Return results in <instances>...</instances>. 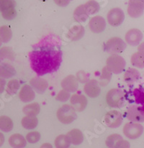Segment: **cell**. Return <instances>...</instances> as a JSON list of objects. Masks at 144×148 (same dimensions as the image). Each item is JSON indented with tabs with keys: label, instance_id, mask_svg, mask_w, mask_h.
Masks as SVG:
<instances>
[{
	"label": "cell",
	"instance_id": "obj_1",
	"mask_svg": "<svg viewBox=\"0 0 144 148\" xmlns=\"http://www.w3.org/2000/svg\"><path fill=\"white\" fill-rule=\"evenodd\" d=\"M29 58L32 70L38 75H43L59 69L62 61V52L54 45H43L31 51Z\"/></svg>",
	"mask_w": 144,
	"mask_h": 148
},
{
	"label": "cell",
	"instance_id": "obj_2",
	"mask_svg": "<svg viewBox=\"0 0 144 148\" xmlns=\"http://www.w3.org/2000/svg\"><path fill=\"white\" fill-rule=\"evenodd\" d=\"M77 117L76 112L69 104H64L57 111V118L61 123L68 124L74 122Z\"/></svg>",
	"mask_w": 144,
	"mask_h": 148
},
{
	"label": "cell",
	"instance_id": "obj_3",
	"mask_svg": "<svg viewBox=\"0 0 144 148\" xmlns=\"http://www.w3.org/2000/svg\"><path fill=\"white\" fill-rule=\"evenodd\" d=\"M106 65L112 73L119 74L124 71L126 62L122 56L118 55H111L107 59Z\"/></svg>",
	"mask_w": 144,
	"mask_h": 148
},
{
	"label": "cell",
	"instance_id": "obj_4",
	"mask_svg": "<svg viewBox=\"0 0 144 148\" xmlns=\"http://www.w3.org/2000/svg\"><path fill=\"white\" fill-rule=\"evenodd\" d=\"M106 101L110 107L120 108L124 104V94L118 88H112L107 94Z\"/></svg>",
	"mask_w": 144,
	"mask_h": 148
},
{
	"label": "cell",
	"instance_id": "obj_5",
	"mask_svg": "<svg viewBox=\"0 0 144 148\" xmlns=\"http://www.w3.org/2000/svg\"><path fill=\"white\" fill-rule=\"evenodd\" d=\"M126 43L123 40L118 37L111 38L105 44V50L112 55H117L123 53L126 48Z\"/></svg>",
	"mask_w": 144,
	"mask_h": 148
},
{
	"label": "cell",
	"instance_id": "obj_6",
	"mask_svg": "<svg viewBox=\"0 0 144 148\" xmlns=\"http://www.w3.org/2000/svg\"><path fill=\"white\" fill-rule=\"evenodd\" d=\"M143 132V127L141 124L128 122L123 127V134L127 138L135 140L141 136Z\"/></svg>",
	"mask_w": 144,
	"mask_h": 148
},
{
	"label": "cell",
	"instance_id": "obj_7",
	"mask_svg": "<svg viewBox=\"0 0 144 148\" xmlns=\"http://www.w3.org/2000/svg\"><path fill=\"white\" fill-rule=\"evenodd\" d=\"M126 117L131 122H144V110L140 106H130L126 111Z\"/></svg>",
	"mask_w": 144,
	"mask_h": 148
},
{
	"label": "cell",
	"instance_id": "obj_8",
	"mask_svg": "<svg viewBox=\"0 0 144 148\" xmlns=\"http://www.w3.org/2000/svg\"><path fill=\"white\" fill-rule=\"evenodd\" d=\"M144 11V1L131 0L127 6V13L133 18H138L142 16Z\"/></svg>",
	"mask_w": 144,
	"mask_h": 148
},
{
	"label": "cell",
	"instance_id": "obj_9",
	"mask_svg": "<svg viewBox=\"0 0 144 148\" xmlns=\"http://www.w3.org/2000/svg\"><path fill=\"white\" fill-rule=\"evenodd\" d=\"M105 122L107 127L110 128H117L120 127L123 122V116L118 111H110L105 115Z\"/></svg>",
	"mask_w": 144,
	"mask_h": 148
},
{
	"label": "cell",
	"instance_id": "obj_10",
	"mask_svg": "<svg viewBox=\"0 0 144 148\" xmlns=\"http://www.w3.org/2000/svg\"><path fill=\"white\" fill-rule=\"evenodd\" d=\"M125 20L124 12L120 8L111 9L107 14V21L109 24L113 27L119 26Z\"/></svg>",
	"mask_w": 144,
	"mask_h": 148
},
{
	"label": "cell",
	"instance_id": "obj_11",
	"mask_svg": "<svg viewBox=\"0 0 144 148\" xmlns=\"http://www.w3.org/2000/svg\"><path fill=\"white\" fill-rule=\"evenodd\" d=\"M125 41L127 44L132 46L139 45L143 39V33L140 29L137 28L130 29L126 32Z\"/></svg>",
	"mask_w": 144,
	"mask_h": 148
},
{
	"label": "cell",
	"instance_id": "obj_12",
	"mask_svg": "<svg viewBox=\"0 0 144 148\" xmlns=\"http://www.w3.org/2000/svg\"><path fill=\"white\" fill-rule=\"evenodd\" d=\"M70 102L72 106L76 112H82L85 109L87 105V99L86 97L82 94H75L70 98Z\"/></svg>",
	"mask_w": 144,
	"mask_h": 148
},
{
	"label": "cell",
	"instance_id": "obj_13",
	"mask_svg": "<svg viewBox=\"0 0 144 148\" xmlns=\"http://www.w3.org/2000/svg\"><path fill=\"white\" fill-rule=\"evenodd\" d=\"M89 27L94 33H100L106 27V21L101 16H95L89 22Z\"/></svg>",
	"mask_w": 144,
	"mask_h": 148
},
{
	"label": "cell",
	"instance_id": "obj_14",
	"mask_svg": "<svg viewBox=\"0 0 144 148\" xmlns=\"http://www.w3.org/2000/svg\"><path fill=\"white\" fill-rule=\"evenodd\" d=\"M84 90L85 94L91 98L97 97L101 92L98 81L95 79L89 80L84 85Z\"/></svg>",
	"mask_w": 144,
	"mask_h": 148
},
{
	"label": "cell",
	"instance_id": "obj_15",
	"mask_svg": "<svg viewBox=\"0 0 144 148\" xmlns=\"http://www.w3.org/2000/svg\"><path fill=\"white\" fill-rule=\"evenodd\" d=\"M61 86L67 92H75L79 88V82L75 75H69L62 80Z\"/></svg>",
	"mask_w": 144,
	"mask_h": 148
},
{
	"label": "cell",
	"instance_id": "obj_16",
	"mask_svg": "<svg viewBox=\"0 0 144 148\" xmlns=\"http://www.w3.org/2000/svg\"><path fill=\"white\" fill-rule=\"evenodd\" d=\"M30 86L38 94H43L46 91L48 86L47 81L40 77H34L30 81Z\"/></svg>",
	"mask_w": 144,
	"mask_h": 148
},
{
	"label": "cell",
	"instance_id": "obj_17",
	"mask_svg": "<svg viewBox=\"0 0 144 148\" xmlns=\"http://www.w3.org/2000/svg\"><path fill=\"white\" fill-rule=\"evenodd\" d=\"M35 97V93L32 87L28 84H25L20 88L19 92V98L23 102L27 103V102L32 101L34 100Z\"/></svg>",
	"mask_w": 144,
	"mask_h": 148
},
{
	"label": "cell",
	"instance_id": "obj_18",
	"mask_svg": "<svg viewBox=\"0 0 144 148\" xmlns=\"http://www.w3.org/2000/svg\"><path fill=\"white\" fill-rule=\"evenodd\" d=\"M9 144L12 148H24L26 147L27 141L20 134H14L9 138Z\"/></svg>",
	"mask_w": 144,
	"mask_h": 148
},
{
	"label": "cell",
	"instance_id": "obj_19",
	"mask_svg": "<svg viewBox=\"0 0 144 148\" xmlns=\"http://www.w3.org/2000/svg\"><path fill=\"white\" fill-rule=\"evenodd\" d=\"M84 35V27L81 25H75L71 28L67 34L69 39L72 41H77L81 39Z\"/></svg>",
	"mask_w": 144,
	"mask_h": 148
},
{
	"label": "cell",
	"instance_id": "obj_20",
	"mask_svg": "<svg viewBox=\"0 0 144 148\" xmlns=\"http://www.w3.org/2000/svg\"><path fill=\"white\" fill-rule=\"evenodd\" d=\"M67 137H69L71 143L74 145H79L84 141V134L81 130L78 129H74L67 133Z\"/></svg>",
	"mask_w": 144,
	"mask_h": 148
},
{
	"label": "cell",
	"instance_id": "obj_21",
	"mask_svg": "<svg viewBox=\"0 0 144 148\" xmlns=\"http://www.w3.org/2000/svg\"><path fill=\"white\" fill-rule=\"evenodd\" d=\"M15 69L12 65L7 63H0V78H12L15 75Z\"/></svg>",
	"mask_w": 144,
	"mask_h": 148
},
{
	"label": "cell",
	"instance_id": "obj_22",
	"mask_svg": "<svg viewBox=\"0 0 144 148\" xmlns=\"http://www.w3.org/2000/svg\"><path fill=\"white\" fill-rule=\"evenodd\" d=\"M89 15L87 13L84 4H81L75 9L74 12V18L78 23H84L88 19Z\"/></svg>",
	"mask_w": 144,
	"mask_h": 148
},
{
	"label": "cell",
	"instance_id": "obj_23",
	"mask_svg": "<svg viewBox=\"0 0 144 148\" xmlns=\"http://www.w3.org/2000/svg\"><path fill=\"white\" fill-rule=\"evenodd\" d=\"M40 111H41V107L39 103L37 102L26 105L23 109V113L28 116H36L40 113Z\"/></svg>",
	"mask_w": 144,
	"mask_h": 148
},
{
	"label": "cell",
	"instance_id": "obj_24",
	"mask_svg": "<svg viewBox=\"0 0 144 148\" xmlns=\"http://www.w3.org/2000/svg\"><path fill=\"white\" fill-rule=\"evenodd\" d=\"M139 78H140V73L137 69L133 68L127 69L124 75L125 81L128 84L136 82L139 79Z\"/></svg>",
	"mask_w": 144,
	"mask_h": 148
},
{
	"label": "cell",
	"instance_id": "obj_25",
	"mask_svg": "<svg viewBox=\"0 0 144 148\" xmlns=\"http://www.w3.org/2000/svg\"><path fill=\"white\" fill-rule=\"evenodd\" d=\"M5 60L13 61L14 60V53L10 47H3L0 49V63Z\"/></svg>",
	"mask_w": 144,
	"mask_h": 148
},
{
	"label": "cell",
	"instance_id": "obj_26",
	"mask_svg": "<svg viewBox=\"0 0 144 148\" xmlns=\"http://www.w3.org/2000/svg\"><path fill=\"white\" fill-rule=\"evenodd\" d=\"M21 123L26 130H33L38 126V119L36 116H25L22 119Z\"/></svg>",
	"mask_w": 144,
	"mask_h": 148
},
{
	"label": "cell",
	"instance_id": "obj_27",
	"mask_svg": "<svg viewBox=\"0 0 144 148\" xmlns=\"http://www.w3.org/2000/svg\"><path fill=\"white\" fill-rule=\"evenodd\" d=\"M111 77H112V72L107 69V66H105L102 70L98 84L101 86H105L109 84L110 81L111 80Z\"/></svg>",
	"mask_w": 144,
	"mask_h": 148
},
{
	"label": "cell",
	"instance_id": "obj_28",
	"mask_svg": "<svg viewBox=\"0 0 144 148\" xmlns=\"http://www.w3.org/2000/svg\"><path fill=\"white\" fill-rule=\"evenodd\" d=\"M13 128V122L9 116H0V130L4 132H9Z\"/></svg>",
	"mask_w": 144,
	"mask_h": 148
},
{
	"label": "cell",
	"instance_id": "obj_29",
	"mask_svg": "<svg viewBox=\"0 0 144 148\" xmlns=\"http://www.w3.org/2000/svg\"><path fill=\"white\" fill-rule=\"evenodd\" d=\"M55 147L56 148H69L71 142L66 134H61L56 138L54 141Z\"/></svg>",
	"mask_w": 144,
	"mask_h": 148
},
{
	"label": "cell",
	"instance_id": "obj_30",
	"mask_svg": "<svg viewBox=\"0 0 144 148\" xmlns=\"http://www.w3.org/2000/svg\"><path fill=\"white\" fill-rule=\"evenodd\" d=\"M12 37L11 29L7 25L0 27V41L1 42H8Z\"/></svg>",
	"mask_w": 144,
	"mask_h": 148
},
{
	"label": "cell",
	"instance_id": "obj_31",
	"mask_svg": "<svg viewBox=\"0 0 144 148\" xmlns=\"http://www.w3.org/2000/svg\"><path fill=\"white\" fill-rule=\"evenodd\" d=\"M84 6L88 15L96 14V12H99V8H100L99 3L96 1H93V0L88 1L85 4H84Z\"/></svg>",
	"mask_w": 144,
	"mask_h": 148
},
{
	"label": "cell",
	"instance_id": "obj_32",
	"mask_svg": "<svg viewBox=\"0 0 144 148\" xmlns=\"http://www.w3.org/2000/svg\"><path fill=\"white\" fill-rule=\"evenodd\" d=\"M131 63L133 66L143 69L144 68V56L138 52L133 53L131 56Z\"/></svg>",
	"mask_w": 144,
	"mask_h": 148
},
{
	"label": "cell",
	"instance_id": "obj_33",
	"mask_svg": "<svg viewBox=\"0 0 144 148\" xmlns=\"http://www.w3.org/2000/svg\"><path fill=\"white\" fill-rule=\"evenodd\" d=\"M20 87V84L18 80L17 79H12L10 81H9V83L7 84V92L10 95H14L17 92V91L19 90Z\"/></svg>",
	"mask_w": 144,
	"mask_h": 148
},
{
	"label": "cell",
	"instance_id": "obj_34",
	"mask_svg": "<svg viewBox=\"0 0 144 148\" xmlns=\"http://www.w3.org/2000/svg\"><path fill=\"white\" fill-rule=\"evenodd\" d=\"M123 139L121 135L118 134H112L111 135H110L106 139V141H105V144H106L107 147L109 148H114V146L116 144L118 140Z\"/></svg>",
	"mask_w": 144,
	"mask_h": 148
},
{
	"label": "cell",
	"instance_id": "obj_35",
	"mask_svg": "<svg viewBox=\"0 0 144 148\" xmlns=\"http://www.w3.org/2000/svg\"><path fill=\"white\" fill-rule=\"evenodd\" d=\"M15 1L12 0H0V12L1 13L9 9L15 7Z\"/></svg>",
	"mask_w": 144,
	"mask_h": 148
},
{
	"label": "cell",
	"instance_id": "obj_36",
	"mask_svg": "<svg viewBox=\"0 0 144 148\" xmlns=\"http://www.w3.org/2000/svg\"><path fill=\"white\" fill-rule=\"evenodd\" d=\"M41 139V134L38 132L33 131L30 132L26 135V141H28L30 143H36Z\"/></svg>",
	"mask_w": 144,
	"mask_h": 148
},
{
	"label": "cell",
	"instance_id": "obj_37",
	"mask_svg": "<svg viewBox=\"0 0 144 148\" xmlns=\"http://www.w3.org/2000/svg\"><path fill=\"white\" fill-rule=\"evenodd\" d=\"M76 78L78 82L79 81L81 84H86L89 81L90 74L86 71H79L76 73Z\"/></svg>",
	"mask_w": 144,
	"mask_h": 148
},
{
	"label": "cell",
	"instance_id": "obj_38",
	"mask_svg": "<svg viewBox=\"0 0 144 148\" xmlns=\"http://www.w3.org/2000/svg\"><path fill=\"white\" fill-rule=\"evenodd\" d=\"M70 93L67 92L65 90H61V91H59L57 94L56 97V99L57 101H66L69 100L70 99Z\"/></svg>",
	"mask_w": 144,
	"mask_h": 148
},
{
	"label": "cell",
	"instance_id": "obj_39",
	"mask_svg": "<svg viewBox=\"0 0 144 148\" xmlns=\"http://www.w3.org/2000/svg\"><path fill=\"white\" fill-rule=\"evenodd\" d=\"M136 101L142 105V109L144 110V92L140 90H136L134 92Z\"/></svg>",
	"mask_w": 144,
	"mask_h": 148
},
{
	"label": "cell",
	"instance_id": "obj_40",
	"mask_svg": "<svg viewBox=\"0 0 144 148\" xmlns=\"http://www.w3.org/2000/svg\"><path fill=\"white\" fill-rule=\"evenodd\" d=\"M114 148H130V145L128 141L121 139L117 142Z\"/></svg>",
	"mask_w": 144,
	"mask_h": 148
},
{
	"label": "cell",
	"instance_id": "obj_41",
	"mask_svg": "<svg viewBox=\"0 0 144 148\" xmlns=\"http://www.w3.org/2000/svg\"><path fill=\"white\" fill-rule=\"evenodd\" d=\"M5 81H4L3 78H0V94H1V93L4 91V86H5Z\"/></svg>",
	"mask_w": 144,
	"mask_h": 148
},
{
	"label": "cell",
	"instance_id": "obj_42",
	"mask_svg": "<svg viewBox=\"0 0 144 148\" xmlns=\"http://www.w3.org/2000/svg\"><path fill=\"white\" fill-rule=\"evenodd\" d=\"M138 52L140 53L141 54H142L144 56V42H141L138 45Z\"/></svg>",
	"mask_w": 144,
	"mask_h": 148
},
{
	"label": "cell",
	"instance_id": "obj_43",
	"mask_svg": "<svg viewBox=\"0 0 144 148\" xmlns=\"http://www.w3.org/2000/svg\"><path fill=\"white\" fill-rule=\"evenodd\" d=\"M4 143V136L2 133L0 132V147L2 146V145Z\"/></svg>",
	"mask_w": 144,
	"mask_h": 148
},
{
	"label": "cell",
	"instance_id": "obj_44",
	"mask_svg": "<svg viewBox=\"0 0 144 148\" xmlns=\"http://www.w3.org/2000/svg\"><path fill=\"white\" fill-rule=\"evenodd\" d=\"M40 148H53V146L50 143H44L41 146Z\"/></svg>",
	"mask_w": 144,
	"mask_h": 148
},
{
	"label": "cell",
	"instance_id": "obj_45",
	"mask_svg": "<svg viewBox=\"0 0 144 148\" xmlns=\"http://www.w3.org/2000/svg\"><path fill=\"white\" fill-rule=\"evenodd\" d=\"M1 41H0V46H1Z\"/></svg>",
	"mask_w": 144,
	"mask_h": 148
}]
</instances>
